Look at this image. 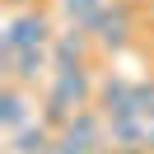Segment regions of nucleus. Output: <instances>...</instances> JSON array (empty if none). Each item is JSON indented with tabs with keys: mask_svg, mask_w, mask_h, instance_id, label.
<instances>
[{
	"mask_svg": "<svg viewBox=\"0 0 154 154\" xmlns=\"http://www.w3.org/2000/svg\"><path fill=\"white\" fill-rule=\"evenodd\" d=\"M47 94L61 98L70 107H89L98 94V79H94V66H56L47 79Z\"/></svg>",
	"mask_w": 154,
	"mask_h": 154,
	"instance_id": "nucleus-3",
	"label": "nucleus"
},
{
	"mask_svg": "<svg viewBox=\"0 0 154 154\" xmlns=\"http://www.w3.org/2000/svg\"><path fill=\"white\" fill-rule=\"evenodd\" d=\"M98 149H107V140H89L75 131H56V145H51V154H98Z\"/></svg>",
	"mask_w": 154,
	"mask_h": 154,
	"instance_id": "nucleus-10",
	"label": "nucleus"
},
{
	"mask_svg": "<svg viewBox=\"0 0 154 154\" xmlns=\"http://www.w3.org/2000/svg\"><path fill=\"white\" fill-rule=\"evenodd\" d=\"M98 154H112V149H98Z\"/></svg>",
	"mask_w": 154,
	"mask_h": 154,
	"instance_id": "nucleus-14",
	"label": "nucleus"
},
{
	"mask_svg": "<svg viewBox=\"0 0 154 154\" xmlns=\"http://www.w3.org/2000/svg\"><path fill=\"white\" fill-rule=\"evenodd\" d=\"M112 154H145V149H112Z\"/></svg>",
	"mask_w": 154,
	"mask_h": 154,
	"instance_id": "nucleus-13",
	"label": "nucleus"
},
{
	"mask_svg": "<svg viewBox=\"0 0 154 154\" xmlns=\"http://www.w3.org/2000/svg\"><path fill=\"white\" fill-rule=\"evenodd\" d=\"M38 117L51 126V131H66V126H70V117H75V107H70V103H61V98H51V94H42Z\"/></svg>",
	"mask_w": 154,
	"mask_h": 154,
	"instance_id": "nucleus-11",
	"label": "nucleus"
},
{
	"mask_svg": "<svg viewBox=\"0 0 154 154\" xmlns=\"http://www.w3.org/2000/svg\"><path fill=\"white\" fill-rule=\"evenodd\" d=\"M94 107L103 117H122V112H135V79L126 75H103L98 79V94H94Z\"/></svg>",
	"mask_w": 154,
	"mask_h": 154,
	"instance_id": "nucleus-5",
	"label": "nucleus"
},
{
	"mask_svg": "<svg viewBox=\"0 0 154 154\" xmlns=\"http://www.w3.org/2000/svg\"><path fill=\"white\" fill-rule=\"evenodd\" d=\"M135 28H140V10H135V0H107L103 10H98V19L89 23V33H94V42L103 51H126L135 38Z\"/></svg>",
	"mask_w": 154,
	"mask_h": 154,
	"instance_id": "nucleus-1",
	"label": "nucleus"
},
{
	"mask_svg": "<svg viewBox=\"0 0 154 154\" xmlns=\"http://www.w3.org/2000/svg\"><path fill=\"white\" fill-rule=\"evenodd\" d=\"M5 5H10V14H14V10H33L38 0H5Z\"/></svg>",
	"mask_w": 154,
	"mask_h": 154,
	"instance_id": "nucleus-12",
	"label": "nucleus"
},
{
	"mask_svg": "<svg viewBox=\"0 0 154 154\" xmlns=\"http://www.w3.org/2000/svg\"><path fill=\"white\" fill-rule=\"evenodd\" d=\"M51 145H56V131H51L47 122H28L23 131L10 135V145H5V154H51Z\"/></svg>",
	"mask_w": 154,
	"mask_h": 154,
	"instance_id": "nucleus-8",
	"label": "nucleus"
},
{
	"mask_svg": "<svg viewBox=\"0 0 154 154\" xmlns=\"http://www.w3.org/2000/svg\"><path fill=\"white\" fill-rule=\"evenodd\" d=\"M94 33L79 28V23H66V28L51 38V61L56 66H89V51H94Z\"/></svg>",
	"mask_w": 154,
	"mask_h": 154,
	"instance_id": "nucleus-6",
	"label": "nucleus"
},
{
	"mask_svg": "<svg viewBox=\"0 0 154 154\" xmlns=\"http://www.w3.org/2000/svg\"><path fill=\"white\" fill-rule=\"evenodd\" d=\"M51 70H56V61H51V47H23L19 56H14L10 70H0V84H23V89H38L51 79Z\"/></svg>",
	"mask_w": 154,
	"mask_h": 154,
	"instance_id": "nucleus-4",
	"label": "nucleus"
},
{
	"mask_svg": "<svg viewBox=\"0 0 154 154\" xmlns=\"http://www.w3.org/2000/svg\"><path fill=\"white\" fill-rule=\"evenodd\" d=\"M107 0H56V10L66 23H79V28H89V23L98 19V10H103Z\"/></svg>",
	"mask_w": 154,
	"mask_h": 154,
	"instance_id": "nucleus-9",
	"label": "nucleus"
},
{
	"mask_svg": "<svg viewBox=\"0 0 154 154\" xmlns=\"http://www.w3.org/2000/svg\"><path fill=\"white\" fill-rule=\"evenodd\" d=\"M56 19H51L42 5H33V10H14L10 19H5V28H0V51H23V47H51V38H56Z\"/></svg>",
	"mask_w": 154,
	"mask_h": 154,
	"instance_id": "nucleus-2",
	"label": "nucleus"
},
{
	"mask_svg": "<svg viewBox=\"0 0 154 154\" xmlns=\"http://www.w3.org/2000/svg\"><path fill=\"white\" fill-rule=\"evenodd\" d=\"M33 107H38V103L28 98L23 84H0V126H5V135H14V131H23L28 122H38Z\"/></svg>",
	"mask_w": 154,
	"mask_h": 154,
	"instance_id": "nucleus-7",
	"label": "nucleus"
}]
</instances>
